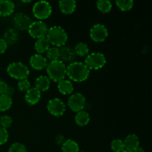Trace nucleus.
<instances>
[{"mask_svg": "<svg viewBox=\"0 0 152 152\" xmlns=\"http://www.w3.org/2000/svg\"><path fill=\"white\" fill-rule=\"evenodd\" d=\"M8 132L7 129L0 126V145H3L8 140Z\"/></svg>", "mask_w": 152, "mask_h": 152, "instance_id": "obj_33", "label": "nucleus"}, {"mask_svg": "<svg viewBox=\"0 0 152 152\" xmlns=\"http://www.w3.org/2000/svg\"><path fill=\"white\" fill-rule=\"evenodd\" d=\"M50 80L48 77L44 75L39 76L35 80V88L40 92L46 91L50 88Z\"/></svg>", "mask_w": 152, "mask_h": 152, "instance_id": "obj_18", "label": "nucleus"}, {"mask_svg": "<svg viewBox=\"0 0 152 152\" xmlns=\"http://www.w3.org/2000/svg\"><path fill=\"white\" fill-rule=\"evenodd\" d=\"M111 148L114 152H122L125 151L123 140L120 139H115L111 142Z\"/></svg>", "mask_w": 152, "mask_h": 152, "instance_id": "obj_29", "label": "nucleus"}, {"mask_svg": "<svg viewBox=\"0 0 152 152\" xmlns=\"http://www.w3.org/2000/svg\"><path fill=\"white\" fill-rule=\"evenodd\" d=\"M8 152H28V150L24 144L17 142L10 145Z\"/></svg>", "mask_w": 152, "mask_h": 152, "instance_id": "obj_30", "label": "nucleus"}, {"mask_svg": "<svg viewBox=\"0 0 152 152\" xmlns=\"http://www.w3.org/2000/svg\"><path fill=\"white\" fill-rule=\"evenodd\" d=\"M50 47V44L46 37L39 39L36 41L35 44H34V48L39 54H42V53H46Z\"/></svg>", "mask_w": 152, "mask_h": 152, "instance_id": "obj_20", "label": "nucleus"}, {"mask_svg": "<svg viewBox=\"0 0 152 152\" xmlns=\"http://www.w3.org/2000/svg\"><path fill=\"white\" fill-rule=\"evenodd\" d=\"M13 22L16 29L19 31L28 30L31 24L32 23L31 18L23 13H16L13 17Z\"/></svg>", "mask_w": 152, "mask_h": 152, "instance_id": "obj_11", "label": "nucleus"}, {"mask_svg": "<svg viewBox=\"0 0 152 152\" xmlns=\"http://www.w3.org/2000/svg\"><path fill=\"white\" fill-rule=\"evenodd\" d=\"M81 152H87V151H81Z\"/></svg>", "mask_w": 152, "mask_h": 152, "instance_id": "obj_40", "label": "nucleus"}, {"mask_svg": "<svg viewBox=\"0 0 152 152\" xmlns=\"http://www.w3.org/2000/svg\"><path fill=\"white\" fill-rule=\"evenodd\" d=\"M66 140L65 139V137L63 135H57L56 137V142L59 145H62L65 142Z\"/></svg>", "mask_w": 152, "mask_h": 152, "instance_id": "obj_37", "label": "nucleus"}, {"mask_svg": "<svg viewBox=\"0 0 152 152\" xmlns=\"http://www.w3.org/2000/svg\"><path fill=\"white\" fill-rule=\"evenodd\" d=\"M0 118H1V116H0Z\"/></svg>", "mask_w": 152, "mask_h": 152, "instance_id": "obj_41", "label": "nucleus"}, {"mask_svg": "<svg viewBox=\"0 0 152 152\" xmlns=\"http://www.w3.org/2000/svg\"><path fill=\"white\" fill-rule=\"evenodd\" d=\"M62 152H80V147L77 142L73 140H66L62 145Z\"/></svg>", "mask_w": 152, "mask_h": 152, "instance_id": "obj_23", "label": "nucleus"}, {"mask_svg": "<svg viewBox=\"0 0 152 152\" xmlns=\"http://www.w3.org/2000/svg\"><path fill=\"white\" fill-rule=\"evenodd\" d=\"M74 51H75L76 55L79 56H87V55H88L89 53L88 46L85 42H79L75 46Z\"/></svg>", "mask_w": 152, "mask_h": 152, "instance_id": "obj_26", "label": "nucleus"}, {"mask_svg": "<svg viewBox=\"0 0 152 152\" xmlns=\"http://www.w3.org/2000/svg\"><path fill=\"white\" fill-rule=\"evenodd\" d=\"M14 92H15L14 88L12 87V86H7V90H6L5 94L4 95H7V96H10V97H11V96L14 94Z\"/></svg>", "mask_w": 152, "mask_h": 152, "instance_id": "obj_36", "label": "nucleus"}, {"mask_svg": "<svg viewBox=\"0 0 152 152\" xmlns=\"http://www.w3.org/2000/svg\"><path fill=\"white\" fill-rule=\"evenodd\" d=\"M15 4L13 1L3 0L0 1V16H8L14 12Z\"/></svg>", "mask_w": 152, "mask_h": 152, "instance_id": "obj_17", "label": "nucleus"}, {"mask_svg": "<svg viewBox=\"0 0 152 152\" xmlns=\"http://www.w3.org/2000/svg\"><path fill=\"white\" fill-rule=\"evenodd\" d=\"M19 39V34L17 31L14 28H9L6 30L4 33V39H3L7 42V44H14Z\"/></svg>", "mask_w": 152, "mask_h": 152, "instance_id": "obj_21", "label": "nucleus"}, {"mask_svg": "<svg viewBox=\"0 0 152 152\" xmlns=\"http://www.w3.org/2000/svg\"><path fill=\"white\" fill-rule=\"evenodd\" d=\"M90 121V116L88 113L85 111H79L75 115V122L79 126H86Z\"/></svg>", "mask_w": 152, "mask_h": 152, "instance_id": "obj_22", "label": "nucleus"}, {"mask_svg": "<svg viewBox=\"0 0 152 152\" xmlns=\"http://www.w3.org/2000/svg\"><path fill=\"white\" fill-rule=\"evenodd\" d=\"M59 7L64 14H71L77 7V2L74 0H61L59 2Z\"/></svg>", "mask_w": 152, "mask_h": 152, "instance_id": "obj_16", "label": "nucleus"}, {"mask_svg": "<svg viewBox=\"0 0 152 152\" xmlns=\"http://www.w3.org/2000/svg\"><path fill=\"white\" fill-rule=\"evenodd\" d=\"M96 7L102 13H108L112 9V3L108 0H99L96 1Z\"/></svg>", "mask_w": 152, "mask_h": 152, "instance_id": "obj_25", "label": "nucleus"}, {"mask_svg": "<svg viewBox=\"0 0 152 152\" xmlns=\"http://www.w3.org/2000/svg\"><path fill=\"white\" fill-rule=\"evenodd\" d=\"M122 152H129V151H122Z\"/></svg>", "mask_w": 152, "mask_h": 152, "instance_id": "obj_39", "label": "nucleus"}, {"mask_svg": "<svg viewBox=\"0 0 152 152\" xmlns=\"http://www.w3.org/2000/svg\"><path fill=\"white\" fill-rule=\"evenodd\" d=\"M13 123V120L11 117L8 115H4L0 118V126L4 129H7L11 126Z\"/></svg>", "mask_w": 152, "mask_h": 152, "instance_id": "obj_32", "label": "nucleus"}, {"mask_svg": "<svg viewBox=\"0 0 152 152\" xmlns=\"http://www.w3.org/2000/svg\"><path fill=\"white\" fill-rule=\"evenodd\" d=\"M48 30V28L46 24L42 21L39 20L32 22L28 28V31L31 37L39 39L46 37Z\"/></svg>", "mask_w": 152, "mask_h": 152, "instance_id": "obj_7", "label": "nucleus"}, {"mask_svg": "<svg viewBox=\"0 0 152 152\" xmlns=\"http://www.w3.org/2000/svg\"><path fill=\"white\" fill-rule=\"evenodd\" d=\"M32 11L34 17L42 21L48 19L51 15L52 7L48 1H39L34 4Z\"/></svg>", "mask_w": 152, "mask_h": 152, "instance_id": "obj_5", "label": "nucleus"}, {"mask_svg": "<svg viewBox=\"0 0 152 152\" xmlns=\"http://www.w3.org/2000/svg\"><path fill=\"white\" fill-rule=\"evenodd\" d=\"M86 104V97L81 93L73 94L68 100V105L74 112L83 111Z\"/></svg>", "mask_w": 152, "mask_h": 152, "instance_id": "obj_8", "label": "nucleus"}, {"mask_svg": "<svg viewBox=\"0 0 152 152\" xmlns=\"http://www.w3.org/2000/svg\"><path fill=\"white\" fill-rule=\"evenodd\" d=\"M91 70L86 64L80 62H73L67 66V76L70 80L77 83L84 82L88 78Z\"/></svg>", "mask_w": 152, "mask_h": 152, "instance_id": "obj_1", "label": "nucleus"}, {"mask_svg": "<svg viewBox=\"0 0 152 152\" xmlns=\"http://www.w3.org/2000/svg\"><path fill=\"white\" fill-rule=\"evenodd\" d=\"M46 38L53 47L61 48L68 41V34L60 26H53L48 30Z\"/></svg>", "mask_w": 152, "mask_h": 152, "instance_id": "obj_3", "label": "nucleus"}, {"mask_svg": "<svg viewBox=\"0 0 152 152\" xmlns=\"http://www.w3.org/2000/svg\"><path fill=\"white\" fill-rule=\"evenodd\" d=\"M46 59H49L50 62L56 61L59 59V48L56 47L49 48L48 50L46 52Z\"/></svg>", "mask_w": 152, "mask_h": 152, "instance_id": "obj_27", "label": "nucleus"}, {"mask_svg": "<svg viewBox=\"0 0 152 152\" xmlns=\"http://www.w3.org/2000/svg\"><path fill=\"white\" fill-rule=\"evenodd\" d=\"M57 88L59 93L63 95H69L74 91V86L72 83L68 80H62L57 83Z\"/></svg>", "mask_w": 152, "mask_h": 152, "instance_id": "obj_19", "label": "nucleus"}, {"mask_svg": "<svg viewBox=\"0 0 152 152\" xmlns=\"http://www.w3.org/2000/svg\"><path fill=\"white\" fill-rule=\"evenodd\" d=\"M85 64L90 70L100 69L106 64V58L102 53L94 52L87 55Z\"/></svg>", "mask_w": 152, "mask_h": 152, "instance_id": "obj_6", "label": "nucleus"}, {"mask_svg": "<svg viewBox=\"0 0 152 152\" xmlns=\"http://www.w3.org/2000/svg\"><path fill=\"white\" fill-rule=\"evenodd\" d=\"M13 104V100L10 96L7 95L0 96V111H6L10 109Z\"/></svg>", "mask_w": 152, "mask_h": 152, "instance_id": "obj_24", "label": "nucleus"}, {"mask_svg": "<svg viewBox=\"0 0 152 152\" xmlns=\"http://www.w3.org/2000/svg\"><path fill=\"white\" fill-rule=\"evenodd\" d=\"M41 99V92L36 88L35 87H31L25 93V102L30 105H34L38 103Z\"/></svg>", "mask_w": 152, "mask_h": 152, "instance_id": "obj_14", "label": "nucleus"}, {"mask_svg": "<svg viewBox=\"0 0 152 152\" xmlns=\"http://www.w3.org/2000/svg\"><path fill=\"white\" fill-rule=\"evenodd\" d=\"M46 71L48 76V77L55 83H59L61 80H65L67 76V66L59 59L48 63Z\"/></svg>", "mask_w": 152, "mask_h": 152, "instance_id": "obj_2", "label": "nucleus"}, {"mask_svg": "<svg viewBox=\"0 0 152 152\" xmlns=\"http://www.w3.org/2000/svg\"><path fill=\"white\" fill-rule=\"evenodd\" d=\"M116 4L122 11H129L133 7L134 1L132 0H117Z\"/></svg>", "mask_w": 152, "mask_h": 152, "instance_id": "obj_28", "label": "nucleus"}, {"mask_svg": "<svg viewBox=\"0 0 152 152\" xmlns=\"http://www.w3.org/2000/svg\"><path fill=\"white\" fill-rule=\"evenodd\" d=\"M31 88V83H30V81L28 79H26V80H19V81L18 82L17 88L19 89V91H20L21 92L26 93Z\"/></svg>", "mask_w": 152, "mask_h": 152, "instance_id": "obj_31", "label": "nucleus"}, {"mask_svg": "<svg viewBox=\"0 0 152 152\" xmlns=\"http://www.w3.org/2000/svg\"><path fill=\"white\" fill-rule=\"evenodd\" d=\"M7 44L3 39H0V54L4 53L7 50Z\"/></svg>", "mask_w": 152, "mask_h": 152, "instance_id": "obj_35", "label": "nucleus"}, {"mask_svg": "<svg viewBox=\"0 0 152 152\" xmlns=\"http://www.w3.org/2000/svg\"><path fill=\"white\" fill-rule=\"evenodd\" d=\"M8 75L15 80H22L28 79L30 74L29 68L22 62H13L7 68Z\"/></svg>", "mask_w": 152, "mask_h": 152, "instance_id": "obj_4", "label": "nucleus"}, {"mask_svg": "<svg viewBox=\"0 0 152 152\" xmlns=\"http://www.w3.org/2000/svg\"><path fill=\"white\" fill-rule=\"evenodd\" d=\"M30 65L34 69L41 71L46 68L48 65V59L42 54L36 53L30 59Z\"/></svg>", "mask_w": 152, "mask_h": 152, "instance_id": "obj_12", "label": "nucleus"}, {"mask_svg": "<svg viewBox=\"0 0 152 152\" xmlns=\"http://www.w3.org/2000/svg\"><path fill=\"white\" fill-rule=\"evenodd\" d=\"M48 111L54 117H61L65 114L66 106L62 99L59 98H53L50 99L47 105Z\"/></svg>", "mask_w": 152, "mask_h": 152, "instance_id": "obj_9", "label": "nucleus"}, {"mask_svg": "<svg viewBox=\"0 0 152 152\" xmlns=\"http://www.w3.org/2000/svg\"><path fill=\"white\" fill-rule=\"evenodd\" d=\"M129 152H145V151H144V149L142 148V147L139 146V147H137V148H135V149L132 150V151H131Z\"/></svg>", "mask_w": 152, "mask_h": 152, "instance_id": "obj_38", "label": "nucleus"}, {"mask_svg": "<svg viewBox=\"0 0 152 152\" xmlns=\"http://www.w3.org/2000/svg\"><path fill=\"white\" fill-rule=\"evenodd\" d=\"M76 57L75 51L69 46L64 45L59 48V60L62 62H73Z\"/></svg>", "mask_w": 152, "mask_h": 152, "instance_id": "obj_13", "label": "nucleus"}, {"mask_svg": "<svg viewBox=\"0 0 152 152\" xmlns=\"http://www.w3.org/2000/svg\"><path fill=\"white\" fill-rule=\"evenodd\" d=\"M125 151H131L140 146L139 137L136 134H129L123 140Z\"/></svg>", "mask_w": 152, "mask_h": 152, "instance_id": "obj_15", "label": "nucleus"}, {"mask_svg": "<svg viewBox=\"0 0 152 152\" xmlns=\"http://www.w3.org/2000/svg\"><path fill=\"white\" fill-rule=\"evenodd\" d=\"M7 86H8V85L5 82L2 81V80H0V96L5 94Z\"/></svg>", "mask_w": 152, "mask_h": 152, "instance_id": "obj_34", "label": "nucleus"}, {"mask_svg": "<svg viewBox=\"0 0 152 152\" xmlns=\"http://www.w3.org/2000/svg\"><path fill=\"white\" fill-rule=\"evenodd\" d=\"M108 36V29L102 24H96L90 30V37L95 42H102Z\"/></svg>", "mask_w": 152, "mask_h": 152, "instance_id": "obj_10", "label": "nucleus"}]
</instances>
